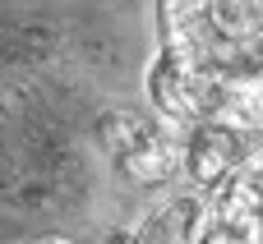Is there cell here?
Returning a JSON list of instances; mask_svg holds the SVG:
<instances>
[{
  "mask_svg": "<svg viewBox=\"0 0 263 244\" xmlns=\"http://www.w3.org/2000/svg\"><path fill=\"white\" fill-rule=\"evenodd\" d=\"M32 244H69V240H32Z\"/></svg>",
  "mask_w": 263,
  "mask_h": 244,
  "instance_id": "obj_6",
  "label": "cell"
},
{
  "mask_svg": "<svg viewBox=\"0 0 263 244\" xmlns=\"http://www.w3.org/2000/svg\"><path fill=\"white\" fill-rule=\"evenodd\" d=\"M139 244H263V148H254L213 194H176L153 208Z\"/></svg>",
  "mask_w": 263,
  "mask_h": 244,
  "instance_id": "obj_2",
  "label": "cell"
},
{
  "mask_svg": "<svg viewBox=\"0 0 263 244\" xmlns=\"http://www.w3.org/2000/svg\"><path fill=\"white\" fill-rule=\"evenodd\" d=\"M102 244H139V240H134V231H111Z\"/></svg>",
  "mask_w": 263,
  "mask_h": 244,
  "instance_id": "obj_5",
  "label": "cell"
},
{
  "mask_svg": "<svg viewBox=\"0 0 263 244\" xmlns=\"http://www.w3.org/2000/svg\"><path fill=\"white\" fill-rule=\"evenodd\" d=\"M148 101L166 129H263V5H162Z\"/></svg>",
  "mask_w": 263,
  "mask_h": 244,
  "instance_id": "obj_1",
  "label": "cell"
},
{
  "mask_svg": "<svg viewBox=\"0 0 263 244\" xmlns=\"http://www.w3.org/2000/svg\"><path fill=\"white\" fill-rule=\"evenodd\" d=\"M97 143L116 161V171L143 189H162L180 175L176 129H166L157 115H143L134 106H106L97 120Z\"/></svg>",
  "mask_w": 263,
  "mask_h": 244,
  "instance_id": "obj_3",
  "label": "cell"
},
{
  "mask_svg": "<svg viewBox=\"0 0 263 244\" xmlns=\"http://www.w3.org/2000/svg\"><path fill=\"white\" fill-rule=\"evenodd\" d=\"M176 138H180V180L190 185V194H213L254 152L250 134L227 129V125H208V120L180 129Z\"/></svg>",
  "mask_w": 263,
  "mask_h": 244,
  "instance_id": "obj_4",
  "label": "cell"
}]
</instances>
